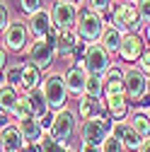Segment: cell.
Here are the masks:
<instances>
[{"label":"cell","instance_id":"cell-1","mask_svg":"<svg viewBox=\"0 0 150 152\" xmlns=\"http://www.w3.org/2000/svg\"><path fill=\"white\" fill-rule=\"evenodd\" d=\"M104 27H107V22H104V17H102L97 10H92L90 5H80V7H78V22H75V31H78V36H80L85 44L99 41Z\"/></svg>","mask_w":150,"mask_h":152},{"label":"cell","instance_id":"cell-2","mask_svg":"<svg viewBox=\"0 0 150 152\" xmlns=\"http://www.w3.org/2000/svg\"><path fill=\"white\" fill-rule=\"evenodd\" d=\"M78 128H80L78 113L73 109H68V106H63L58 111H53V123L49 128V135L53 140H58L63 147H70V140H73L75 133H78Z\"/></svg>","mask_w":150,"mask_h":152},{"label":"cell","instance_id":"cell-3","mask_svg":"<svg viewBox=\"0 0 150 152\" xmlns=\"http://www.w3.org/2000/svg\"><path fill=\"white\" fill-rule=\"evenodd\" d=\"M24 53H27V61L34 63L39 70H49L53 61L58 58V53H56V27L46 39H32Z\"/></svg>","mask_w":150,"mask_h":152},{"label":"cell","instance_id":"cell-4","mask_svg":"<svg viewBox=\"0 0 150 152\" xmlns=\"http://www.w3.org/2000/svg\"><path fill=\"white\" fill-rule=\"evenodd\" d=\"M41 92H44V97H46L51 111H58V109L68 106V97H70V92H68V87H65L63 72H56V70H53V72L44 75Z\"/></svg>","mask_w":150,"mask_h":152},{"label":"cell","instance_id":"cell-5","mask_svg":"<svg viewBox=\"0 0 150 152\" xmlns=\"http://www.w3.org/2000/svg\"><path fill=\"white\" fill-rule=\"evenodd\" d=\"M111 63H114V56H111L99 41L87 44L85 51H82V58H80V65L87 70V75H104Z\"/></svg>","mask_w":150,"mask_h":152},{"label":"cell","instance_id":"cell-6","mask_svg":"<svg viewBox=\"0 0 150 152\" xmlns=\"http://www.w3.org/2000/svg\"><path fill=\"white\" fill-rule=\"evenodd\" d=\"M0 36H3V46L7 48V53H15V56L17 53H24L27 46H29V41H32L27 20H20V17H15Z\"/></svg>","mask_w":150,"mask_h":152},{"label":"cell","instance_id":"cell-7","mask_svg":"<svg viewBox=\"0 0 150 152\" xmlns=\"http://www.w3.org/2000/svg\"><path fill=\"white\" fill-rule=\"evenodd\" d=\"M111 24L119 27L124 34H128V31L140 34L143 31V20L138 15L136 3H119V5H114V10H111Z\"/></svg>","mask_w":150,"mask_h":152},{"label":"cell","instance_id":"cell-8","mask_svg":"<svg viewBox=\"0 0 150 152\" xmlns=\"http://www.w3.org/2000/svg\"><path fill=\"white\" fill-rule=\"evenodd\" d=\"M111 128H114V121H111L107 113H104V116H95V118L80 121L78 135H80V140H87V142H97V145H102V142L111 135Z\"/></svg>","mask_w":150,"mask_h":152},{"label":"cell","instance_id":"cell-9","mask_svg":"<svg viewBox=\"0 0 150 152\" xmlns=\"http://www.w3.org/2000/svg\"><path fill=\"white\" fill-rule=\"evenodd\" d=\"M148 82H150V77L143 70H138L136 65L124 68V92H126V97H128L131 104H136L140 97H145V94L150 92Z\"/></svg>","mask_w":150,"mask_h":152},{"label":"cell","instance_id":"cell-10","mask_svg":"<svg viewBox=\"0 0 150 152\" xmlns=\"http://www.w3.org/2000/svg\"><path fill=\"white\" fill-rule=\"evenodd\" d=\"M85 41L78 36L75 29H56V53H58V58H75V53L85 51Z\"/></svg>","mask_w":150,"mask_h":152},{"label":"cell","instance_id":"cell-11","mask_svg":"<svg viewBox=\"0 0 150 152\" xmlns=\"http://www.w3.org/2000/svg\"><path fill=\"white\" fill-rule=\"evenodd\" d=\"M148 48V44H145V39H143V34H136V31H128V34H124V41H121V48H119V61L121 63H128V65H133L140 56H143V51Z\"/></svg>","mask_w":150,"mask_h":152},{"label":"cell","instance_id":"cell-12","mask_svg":"<svg viewBox=\"0 0 150 152\" xmlns=\"http://www.w3.org/2000/svg\"><path fill=\"white\" fill-rule=\"evenodd\" d=\"M49 10H51V20L56 29H75V22H78V5L75 3L56 0Z\"/></svg>","mask_w":150,"mask_h":152},{"label":"cell","instance_id":"cell-13","mask_svg":"<svg viewBox=\"0 0 150 152\" xmlns=\"http://www.w3.org/2000/svg\"><path fill=\"white\" fill-rule=\"evenodd\" d=\"M24 20H27L32 39H46V36L53 31V20H51V10L49 7H41V10L32 12L29 17H24Z\"/></svg>","mask_w":150,"mask_h":152},{"label":"cell","instance_id":"cell-14","mask_svg":"<svg viewBox=\"0 0 150 152\" xmlns=\"http://www.w3.org/2000/svg\"><path fill=\"white\" fill-rule=\"evenodd\" d=\"M87 77H90V75H87V70L80 63H70L63 70V80H65V87L70 92V97H80V94H85Z\"/></svg>","mask_w":150,"mask_h":152},{"label":"cell","instance_id":"cell-15","mask_svg":"<svg viewBox=\"0 0 150 152\" xmlns=\"http://www.w3.org/2000/svg\"><path fill=\"white\" fill-rule=\"evenodd\" d=\"M104 106H107V116L111 121H126L131 116V102L126 97V92L104 94Z\"/></svg>","mask_w":150,"mask_h":152},{"label":"cell","instance_id":"cell-16","mask_svg":"<svg viewBox=\"0 0 150 152\" xmlns=\"http://www.w3.org/2000/svg\"><path fill=\"white\" fill-rule=\"evenodd\" d=\"M111 133H114V135L124 142L126 152H138L140 145H143V138L138 135V130L128 123V118H126V121H114V128H111Z\"/></svg>","mask_w":150,"mask_h":152},{"label":"cell","instance_id":"cell-17","mask_svg":"<svg viewBox=\"0 0 150 152\" xmlns=\"http://www.w3.org/2000/svg\"><path fill=\"white\" fill-rule=\"evenodd\" d=\"M75 113H78L80 121L95 118V116H104V113H107L104 99L90 97V94H80V97H78V106H75Z\"/></svg>","mask_w":150,"mask_h":152},{"label":"cell","instance_id":"cell-18","mask_svg":"<svg viewBox=\"0 0 150 152\" xmlns=\"http://www.w3.org/2000/svg\"><path fill=\"white\" fill-rule=\"evenodd\" d=\"M0 140H3V145H5V150L7 152H22L24 150V138H22V130H20V126H17V121L15 123H7V126H3L0 128Z\"/></svg>","mask_w":150,"mask_h":152},{"label":"cell","instance_id":"cell-19","mask_svg":"<svg viewBox=\"0 0 150 152\" xmlns=\"http://www.w3.org/2000/svg\"><path fill=\"white\" fill-rule=\"evenodd\" d=\"M17 126H20L22 138H24V142H27V145H39V142H41V138L46 135V130H44L41 121H39V118H34V116L17 121Z\"/></svg>","mask_w":150,"mask_h":152},{"label":"cell","instance_id":"cell-20","mask_svg":"<svg viewBox=\"0 0 150 152\" xmlns=\"http://www.w3.org/2000/svg\"><path fill=\"white\" fill-rule=\"evenodd\" d=\"M104 77V94H119L124 92V68L116 65V63H111L109 70L102 75Z\"/></svg>","mask_w":150,"mask_h":152},{"label":"cell","instance_id":"cell-21","mask_svg":"<svg viewBox=\"0 0 150 152\" xmlns=\"http://www.w3.org/2000/svg\"><path fill=\"white\" fill-rule=\"evenodd\" d=\"M121 41H124V31H121L119 27H114V24H107L104 31H102V36H99V44H102L111 56H116L119 48H121Z\"/></svg>","mask_w":150,"mask_h":152},{"label":"cell","instance_id":"cell-22","mask_svg":"<svg viewBox=\"0 0 150 152\" xmlns=\"http://www.w3.org/2000/svg\"><path fill=\"white\" fill-rule=\"evenodd\" d=\"M41 82H44V70H39L34 63H24V68H22V87L20 89H24V92H29V89H36V87H41Z\"/></svg>","mask_w":150,"mask_h":152},{"label":"cell","instance_id":"cell-23","mask_svg":"<svg viewBox=\"0 0 150 152\" xmlns=\"http://www.w3.org/2000/svg\"><path fill=\"white\" fill-rule=\"evenodd\" d=\"M24 94H27V99H29L32 116H34V118H44L46 113L51 111V109H49V102H46V97H44V92H41V87L29 89V92H24Z\"/></svg>","mask_w":150,"mask_h":152},{"label":"cell","instance_id":"cell-24","mask_svg":"<svg viewBox=\"0 0 150 152\" xmlns=\"http://www.w3.org/2000/svg\"><path fill=\"white\" fill-rule=\"evenodd\" d=\"M128 123L138 130V135L143 140L150 138V111H140V109H133L128 116Z\"/></svg>","mask_w":150,"mask_h":152},{"label":"cell","instance_id":"cell-25","mask_svg":"<svg viewBox=\"0 0 150 152\" xmlns=\"http://www.w3.org/2000/svg\"><path fill=\"white\" fill-rule=\"evenodd\" d=\"M17 99H20V89L17 87H10V85H0V111H5L12 116V111H15V104Z\"/></svg>","mask_w":150,"mask_h":152},{"label":"cell","instance_id":"cell-26","mask_svg":"<svg viewBox=\"0 0 150 152\" xmlns=\"http://www.w3.org/2000/svg\"><path fill=\"white\" fill-rule=\"evenodd\" d=\"M22 68L24 63H7V68L3 70V82L10 87H22Z\"/></svg>","mask_w":150,"mask_h":152},{"label":"cell","instance_id":"cell-27","mask_svg":"<svg viewBox=\"0 0 150 152\" xmlns=\"http://www.w3.org/2000/svg\"><path fill=\"white\" fill-rule=\"evenodd\" d=\"M85 94L97 97V99H104V77H102V75H90V77H87Z\"/></svg>","mask_w":150,"mask_h":152},{"label":"cell","instance_id":"cell-28","mask_svg":"<svg viewBox=\"0 0 150 152\" xmlns=\"http://www.w3.org/2000/svg\"><path fill=\"white\" fill-rule=\"evenodd\" d=\"M114 3H116V0H87V5L92 10H97L104 17L107 24H111V10H114Z\"/></svg>","mask_w":150,"mask_h":152},{"label":"cell","instance_id":"cell-29","mask_svg":"<svg viewBox=\"0 0 150 152\" xmlns=\"http://www.w3.org/2000/svg\"><path fill=\"white\" fill-rule=\"evenodd\" d=\"M29 116H32L29 99H27V94H20V99H17V104H15V111H12V118L22 121V118H29Z\"/></svg>","mask_w":150,"mask_h":152},{"label":"cell","instance_id":"cell-30","mask_svg":"<svg viewBox=\"0 0 150 152\" xmlns=\"http://www.w3.org/2000/svg\"><path fill=\"white\" fill-rule=\"evenodd\" d=\"M39 145H41V152H65V150H68V147H63L58 140H53L49 133L41 138V142H39Z\"/></svg>","mask_w":150,"mask_h":152},{"label":"cell","instance_id":"cell-31","mask_svg":"<svg viewBox=\"0 0 150 152\" xmlns=\"http://www.w3.org/2000/svg\"><path fill=\"white\" fill-rule=\"evenodd\" d=\"M102 152H126V147H124V142L111 133V135L102 142Z\"/></svg>","mask_w":150,"mask_h":152},{"label":"cell","instance_id":"cell-32","mask_svg":"<svg viewBox=\"0 0 150 152\" xmlns=\"http://www.w3.org/2000/svg\"><path fill=\"white\" fill-rule=\"evenodd\" d=\"M41 7H44V0H20V10L24 17H29L32 12L41 10Z\"/></svg>","mask_w":150,"mask_h":152},{"label":"cell","instance_id":"cell-33","mask_svg":"<svg viewBox=\"0 0 150 152\" xmlns=\"http://www.w3.org/2000/svg\"><path fill=\"white\" fill-rule=\"evenodd\" d=\"M136 7H138V15L143 20V27L150 22V0H136Z\"/></svg>","mask_w":150,"mask_h":152},{"label":"cell","instance_id":"cell-34","mask_svg":"<svg viewBox=\"0 0 150 152\" xmlns=\"http://www.w3.org/2000/svg\"><path fill=\"white\" fill-rule=\"evenodd\" d=\"M133 65H136L138 70H143L148 77H150V48H145V51H143V56H140V58H138Z\"/></svg>","mask_w":150,"mask_h":152},{"label":"cell","instance_id":"cell-35","mask_svg":"<svg viewBox=\"0 0 150 152\" xmlns=\"http://www.w3.org/2000/svg\"><path fill=\"white\" fill-rule=\"evenodd\" d=\"M12 22V15H10V10H7V5L0 0V34H3L5 29H7V24Z\"/></svg>","mask_w":150,"mask_h":152},{"label":"cell","instance_id":"cell-36","mask_svg":"<svg viewBox=\"0 0 150 152\" xmlns=\"http://www.w3.org/2000/svg\"><path fill=\"white\" fill-rule=\"evenodd\" d=\"M78 152H102V145H97V142H87V140H80Z\"/></svg>","mask_w":150,"mask_h":152},{"label":"cell","instance_id":"cell-37","mask_svg":"<svg viewBox=\"0 0 150 152\" xmlns=\"http://www.w3.org/2000/svg\"><path fill=\"white\" fill-rule=\"evenodd\" d=\"M7 68V48L0 44V75H3V70Z\"/></svg>","mask_w":150,"mask_h":152},{"label":"cell","instance_id":"cell-38","mask_svg":"<svg viewBox=\"0 0 150 152\" xmlns=\"http://www.w3.org/2000/svg\"><path fill=\"white\" fill-rule=\"evenodd\" d=\"M39 121H41V126H44V130L49 133V128H51V123H53V111H49L46 116H44V118H39Z\"/></svg>","mask_w":150,"mask_h":152},{"label":"cell","instance_id":"cell-39","mask_svg":"<svg viewBox=\"0 0 150 152\" xmlns=\"http://www.w3.org/2000/svg\"><path fill=\"white\" fill-rule=\"evenodd\" d=\"M143 39H145V44H148V48H150V22L143 27Z\"/></svg>","mask_w":150,"mask_h":152},{"label":"cell","instance_id":"cell-40","mask_svg":"<svg viewBox=\"0 0 150 152\" xmlns=\"http://www.w3.org/2000/svg\"><path fill=\"white\" fill-rule=\"evenodd\" d=\"M138 152H150V138L148 140H143V145H140V150Z\"/></svg>","mask_w":150,"mask_h":152},{"label":"cell","instance_id":"cell-41","mask_svg":"<svg viewBox=\"0 0 150 152\" xmlns=\"http://www.w3.org/2000/svg\"><path fill=\"white\" fill-rule=\"evenodd\" d=\"M61 3H75V5L80 7V5H87V0H61Z\"/></svg>","mask_w":150,"mask_h":152},{"label":"cell","instance_id":"cell-42","mask_svg":"<svg viewBox=\"0 0 150 152\" xmlns=\"http://www.w3.org/2000/svg\"><path fill=\"white\" fill-rule=\"evenodd\" d=\"M0 152H7V150H5V145H3V140H0Z\"/></svg>","mask_w":150,"mask_h":152},{"label":"cell","instance_id":"cell-43","mask_svg":"<svg viewBox=\"0 0 150 152\" xmlns=\"http://www.w3.org/2000/svg\"><path fill=\"white\" fill-rule=\"evenodd\" d=\"M119 3H136V0H119Z\"/></svg>","mask_w":150,"mask_h":152},{"label":"cell","instance_id":"cell-44","mask_svg":"<svg viewBox=\"0 0 150 152\" xmlns=\"http://www.w3.org/2000/svg\"><path fill=\"white\" fill-rule=\"evenodd\" d=\"M65 152H78V150H73V147H68V150H65Z\"/></svg>","mask_w":150,"mask_h":152}]
</instances>
